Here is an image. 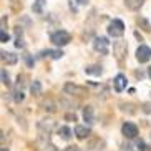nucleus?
Here are the masks:
<instances>
[{
    "instance_id": "f257e3e1",
    "label": "nucleus",
    "mask_w": 151,
    "mask_h": 151,
    "mask_svg": "<svg viewBox=\"0 0 151 151\" xmlns=\"http://www.w3.org/2000/svg\"><path fill=\"white\" fill-rule=\"evenodd\" d=\"M50 40H52L53 45H57V47H65V45H68L71 42V35L65 30H58L55 33H52Z\"/></svg>"
},
{
    "instance_id": "f03ea898",
    "label": "nucleus",
    "mask_w": 151,
    "mask_h": 151,
    "mask_svg": "<svg viewBox=\"0 0 151 151\" xmlns=\"http://www.w3.org/2000/svg\"><path fill=\"white\" fill-rule=\"evenodd\" d=\"M123 33H124V23L120 18L111 20L110 25H108V35L113 37V38H120V37H123Z\"/></svg>"
},
{
    "instance_id": "7ed1b4c3",
    "label": "nucleus",
    "mask_w": 151,
    "mask_h": 151,
    "mask_svg": "<svg viewBox=\"0 0 151 151\" xmlns=\"http://www.w3.org/2000/svg\"><path fill=\"white\" fill-rule=\"evenodd\" d=\"M93 48L100 55H108L110 53V42L105 37H96L93 40Z\"/></svg>"
},
{
    "instance_id": "20e7f679",
    "label": "nucleus",
    "mask_w": 151,
    "mask_h": 151,
    "mask_svg": "<svg viewBox=\"0 0 151 151\" xmlns=\"http://www.w3.org/2000/svg\"><path fill=\"white\" fill-rule=\"evenodd\" d=\"M126 52H128V47H126V42L118 40L113 43V55L118 62H123L124 57H126Z\"/></svg>"
},
{
    "instance_id": "39448f33",
    "label": "nucleus",
    "mask_w": 151,
    "mask_h": 151,
    "mask_svg": "<svg viewBox=\"0 0 151 151\" xmlns=\"http://www.w3.org/2000/svg\"><path fill=\"white\" fill-rule=\"evenodd\" d=\"M121 133H123L124 138L133 139V138L138 136V126H136L134 123H129V121H126V123L121 126Z\"/></svg>"
},
{
    "instance_id": "423d86ee",
    "label": "nucleus",
    "mask_w": 151,
    "mask_h": 151,
    "mask_svg": "<svg viewBox=\"0 0 151 151\" xmlns=\"http://www.w3.org/2000/svg\"><path fill=\"white\" fill-rule=\"evenodd\" d=\"M63 91L67 95H75V96H81V95L86 93V90L83 88V86H78V85L75 83H65V86H63Z\"/></svg>"
},
{
    "instance_id": "0eeeda50",
    "label": "nucleus",
    "mask_w": 151,
    "mask_h": 151,
    "mask_svg": "<svg viewBox=\"0 0 151 151\" xmlns=\"http://www.w3.org/2000/svg\"><path fill=\"white\" fill-rule=\"evenodd\" d=\"M150 58H151V48L146 45H139L136 50V60L139 63H146Z\"/></svg>"
},
{
    "instance_id": "6e6552de",
    "label": "nucleus",
    "mask_w": 151,
    "mask_h": 151,
    "mask_svg": "<svg viewBox=\"0 0 151 151\" xmlns=\"http://www.w3.org/2000/svg\"><path fill=\"white\" fill-rule=\"evenodd\" d=\"M75 134L78 139H86V138L91 134V129L88 126H85V124H76L75 126Z\"/></svg>"
},
{
    "instance_id": "1a4fd4ad",
    "label": "nucleus",
    "mask_w": 151,
    "mask_h": 151,
    "mask_svg": "<svg viewBox=\"0 0 151 151\" xmlns=\"http://www.w3.org/2000/svg\"><path fill=\"white\" fill-rule=\"evenodd\" d=\"M113 86H115V91H123L124 88H126V76L121 75V73H118V75L115 76V80H113Z\"/></svg>"
},
{
    "instance_id": "9d476101",
    "label": "nucleus",
    "mask_w": 151,
    "mask_h": 151,
    "mask_svg": "<svg viewBox=\"0 0 151 151\" xmlns=\"http://www.w3.org/2000/svg\"><path fill=\"white\" fill-rule=\"evenodd\" d=\"M38 57H40V58L50 57V58H53V60H60V58L63 57V52H62V50H43V52H40Z\"/></svg>"
},
{
    "instance_id": "9b49d317",
    "label": "nucleus",
    "mask_w": 151,
    "mask_h": 151,
    "mask_svg": "<svg viewBox=\"0 0 151 151\" xmlns=\"http://www.w3.org/2000/svg\"><path fill=\"white\" fill-rule=\"evenodd\" d=\"M83 120L86 121L88 124L95 123V113H93V106H85L83 108Z\"/></svg>"
},
{
    "instance_id": "f8f14e48",
    "label": "nucleus",
    "mask_w": 151,
    "mask_h": 151,
    "mask_svg": "<svg viewBox=\"0 0 151 151\" xmlns=\"http://www.w3.org/2000/svg\"><path fill=\"white\" fill-rule=\"evenodd\" d=\"M2 60H4V63H7V65H15V63L18 62V57L15 53H10V52H2Z\"/></svg>"
},
{
    "instance_id": "ddd939ff",
    "label": "nucleus",
    "mask_w": 151,
    "mask_h": 151,
    "mask_svg": "<svg viewBox=\"0 0 151 151\" xmlns=\"http://www.w3.org/2000/svg\"><path fill=\"white\" fill-rule=\"evenodd\" d=\"M145 4V0H124V7L128 10H139Z\"/></svg>"
},
{
    "instance_id": "4468645a",
    "label": "nucleus",
    "mask_w": 151,
    "mask_h": 151,
    "mask_svg": "<svg viewBox=\"0 0 151 151\" xmlns=\"http://www.w3.org/2000/svg\"><path fill=\"white\" fill-rule=\"evenodd\" d=\"M85 73H88V75H95V76H100L103 73L101 67L100 65H90V67L85 68Z\"/></svg>"
},
{
    "instance_id": "2eb2a0df",
    "label": "nucleus",
    "mask_w": 151,
    "mask_h": 151,
    "mask_svg": "<svg viewBox=\"0 0 151 151\" xmlns=\"http://www.w3.org/2000/svg\"><path fill=\"white\" fill-rule=\"evenodd\" d=\"M40 106L43 108L45 111H48V113H53V111H55V108H57V106H55V103L52 101L50 98H47V100H43V101L40 103Z\"/></svg>"
},
{
    "instance_id": "dca6fc26",
    "label": "nucleus",
    "mask_w": 151,
    "mask_h": 151,
    "mask_svg": "<svg viewBox=\"0 0 151 151\" xmlns=\"http://www.w3.org/2000/svg\"><path fill=\"white\" fill-rule=\"evenodd\" d=\"M58 134H60L62 139H70L73 133H71V129L68 128V126H60V128H58Z\"/></svg>"
},
{
    "instance_id": "f3484780",
    "label": "nucleus",
    "mask_w": 151,
    "mask_h": 151,
    "mask_svg": "<svg viewBox=\"0 0 151 151\" xmlns=\"http://www.w3.org/2000/svg\"><path fill=\"white\" fill-rule=\"evenodd\" d=\"M136 23H138V27H141L145 32H151V25H150V22H148L145 17H138Z\"/></svg>"
},
{
    "instance_id": "a211bd4d",
    "label": "nucleus",
    "mask_w": 151,
    "mask_h": 151,
    "mask_svg": "<svg viewBox=\"0 0 151 151\" xmlns=\"http://www.w3.org/2000/svg\"><path fill=\"white\" fill-rule=\"evenodd\" d=\"M45 4H47L45 0H35V2H33V5H32V10H33L35 14H42V12H43Z\"/></svg>"
},
{
    "instance_id": "6ab92c4d",
    "label": "nucleus",
    "mask_w": 151,
    "mask_h": 151,
    "mask_svg": "<svg viewBox=\"0 0 151 151\" xmlns=\"http://www.w3.org/2000/svg\"><path fill=\"white\" fill-rule=\"evenodd\" d=\"M30 91H32V95H40L42 93V83L38 80H35L33 83L30 85Z\"/></svg>"
},
{
    "instance_id": "aec40b11",
    "label": "nucleus",
    "mask_w": 151,
    "mask_h": 151,
    "mask_svg": "<svg viewBox=\"0 0 151 151\" xmlns=\"http://www.w3.org/2000/svg\"><path fill=\"white\" fill-rule=\"evenodd\" d=\"M38 126H40L42 129H47V133H48L50 129L53 128V121L52 120H42L40 123H38Z\"/></svg>"
},
{
    "instance_id": "412c9836",
    "label": "nucleus",
    "mask_w": 151,
    "mask_h": 151,
    "mask_svg": "<svg viewBox=\"0 0 151 151\" xmlns=\"http://www.w3.org/2000/svg\"><path fill=\"white\" fill-rule=\"evenodd\" d=\"M23 98H25V95H23V91H22V90H15V91H14V101L15 103H22L23 101Z\"/></svg>"
},
{
    "instance_id": "4be33fe9",
    "label": "nucleus",
    "mask_w": 151,
    "mask_h": 151,
    "mask_svg": "<svg viewBox=\"0 0 151 151\" xmlns=\"http://www.w3.org/2000/svg\"><path fill=\"white\" fill-rule=\"evenodd\" d=\"M0 75H2V83L7 85V86H10V76H9V73H7V70H5V68H2Z\"/></svg>"
},
{
    "instance_id": "5701e85b",
    "label": "nucleus",
    "mask_w": 151,
    "mask_h": 151,
    "mask_svg": "<svg viewBox=\"0 0 151 151\" xmlns=\"http://www.w3.org/2000/svg\"><path fill=\"white\" fill-rule=\"evenodd\" d=\"M138 150H139V151H151V146L139 139V141H138Z\"/></svg>"
},
{
    "instance_id": "b1692460",
    "label": "nucleus",
    "mask_w": 151,
    "mask_h": 151,
    "mask_svg": "<svg viewBox=\"0 0 151 151\" xmlns=\"http://www.w3.org/2000/svg\"><path fill=\"white\" fill-rule=\"evenodd\" d=\"M78 2H80V4H83V2H86V0H70V9L73 10V12H76V10H78Z\"/></svg>"
},
{
    "instance_id": "393cba45",
    "label": "nucleus",
    "mask_w": 151,
    "mask_h": 151,
    "mask_svg": "<svg viewBox=\"0 0 151 151\" xmlns=\"http://www.w3.org/2000/svg\"><path fill=\"white\" fill-rule=\"evenodd\" d=\"M9 40H10V35H9V33H7L5 30H0V42H2V43H7Z\"/></svg>"
},
{
    "instance_id": "a878e982",
    "label": "nucleus",
    "mask_w": 151,
    "mask_h": 151,
    "mask_svg": "<svg viewBox=\"0 0 151 151\" xmlns=\"http://www.w3.org/2000/svg\"><path fill=\"white\" fill-rule=\"evenodd\" d=\"M141 106H143V111H145L146 115H150V113H151V103L146 101V103H143Z\"/></svg>"
},
{
    "instance_id": "bb28decb",
    "label": "nucleus",
    "mask_w": 151,
    "mask_h": 151,
    "mask_svg": "<svg viewBox=\"0 0 151 151\" xmlns=\"http://www.w3.org/2000/svg\"><path fill=\"white\" fill-rule=\"evenodd\" d=\"M65 120H68V121H76V115H75V113H67V115H65Z\"/></svg>"
},
{
    "instance_id": "cd10ccee",
    "label": "nucleus",
    "mask_w": 151,
    "mask_h": 151,
    "mask_svg": "<svg viewBox=\"0 0 151 151\" xmlns=\"http://www.w3.org/2000/svg\"><path fill=\"white\" fill-rule=\"evenodd\" d=\"M15 47H17V48H23V47H25L22 38H17V40H15Z\"/></svg>"
},
{
    "instance_id": "c85d7f7f",
    "label": "nucleus",
    "mask_w": 151,
    "mask_h": 151,
    "mask_svg": "<svg viewBox=\"0 0 151 151\" xmlns=\"http://www.w3.org/2000/svg\"><path fill=\"white\" fill-rule=\"evenodd\" d=\"M25 62H27V67H33V60H32V57L30 55H25Z\"/></svg>"
},
{
    "instance_id": "c756f323",
    "label": "nucleus",
    "mask_w": 151,
    "mask_h": 151,
    "mask_svg": "<svg viewBox=\"0 0 151 151\" xmlns=\"http://www.w3.org/2000/svg\"><path fill=\"white\" fill-rule=\"evenodd\" d=\"M22 33H23L22 27H15V35H17V38H22Z\"/></svg>"
},
{
    "instance_id": "7c9ffc66",
    "label": "nucleus",
    "mask_w": 151,
    "mask_h": 151,
    "mask_svg": "<svg viewBox=\"0 0 151 151\" xmlns=\"http://www.w3.org/2000/svg\"><path fill=\"white\" fill-rule=\"evenodd\" d=\"M67 151H81V150H80L78 146H68V148H67Z\"/></svg>"
},
{
    "instance_id": "2f4dec72",
    "label": "nucleus",
    "mask_w": 151,
    "mask_h": 151,
    "mask_svg": "<svg viewBox=\"0 0 151 151\" xmlns=\"http://www.w3.org/2000/svg\"><path fill=\"white\" fill-rule=\"evenodd\" d=\"M5 23H7V17H2V30H5Z\"/></svg>"
},
{
    "instance_id": "473e14b6",
    "label": "nucleus",
    "mask_w": 151,
    "mask_h": 151,
    "mask_svg": "<svg viewBox=\"0 0 151 151\" xmlns=\"http://www.w3.org/2000/svg\"><path fill=\"white\" fill-rule=\"evenodd\" d=\"M131 148H133L131 145H123V150H124V151H133Z\"/></svg>"
},
{
    "instance_id": "72a5a7b5",
    "label": "nucleus",
    "mask_w": 151,
    "mask_h": 151,
    "mask_svg": "<svg viewBox=\"0 0 151 151\" xmlns=\"http://www.w3.org/2000/svg\"><path fill=\"white\" fill-rule=\"evenodd\" d=\"M134 37H136V38H138V40H139V42H143V37L139 35V33H138V32H134Z\"/></svg>"
},
{
    "instance_id": "f704fd0d",
    "label": "nucleus",
    "mask_w": 151,
    "mask_h": 151,
    "mask_svg": "<svg viewBox=\"0 0 151 151\" xmlns=\"http://www.w3.org/2000/svg\"><path fill=\"white\" fill-rule=\"evenodd\" d=\"M0 151H10L9 148H0Z\"/></svg>"
},
{
    "instance_id": "c9c22d12",
    "label": "nucleus",
    "mask_w": 151,
    "mask_h": 151,
    "mask_svg": "<svg viewBox=\"0 0 151 151\" xmlns=\"http://www.w3.org/2000/svg\"><path fill=\"white\" fill-rule=\"evenodd\" d=\"M148 75H150V78H151V68H150V70H148Z\"/></svg>"
}]
</instances>
